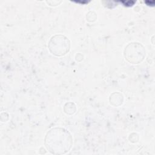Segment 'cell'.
<instances>
[{"label": "cell", "mask_w": 155, "mask_h": 155, "mask_svg": "<svg viewBox=\"0 0 155 155\" xmlns=\"http://www.w3.org/2000/svg\"><path fill=\"white\" fill-rule=\"evenodd\" d=\"M45 145L53 154H64L71 146V137L68 131L62 128H54L45 138Z\"/></svg>", "instance_id": "6da1fadb"}]
</instances>
